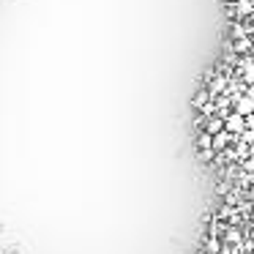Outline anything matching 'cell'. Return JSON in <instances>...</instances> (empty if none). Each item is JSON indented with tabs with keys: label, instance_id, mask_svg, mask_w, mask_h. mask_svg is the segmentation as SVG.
Masks as SVG:
<instances>
[{
	"label": "cell",
	"instance_id": "6da1fadb",
	"mask_svg": "<svg viewBox=\"0 0 254 254\" xmlns=\"http://www.w3.org/2000/svg\"><path fill=\"white\" fill-rule=\"evenodd\" d=\"M224 126H227V131H232V134H238V137H241L243 128H246V118H243L241 112H227Z\"/></svg>",
	"mask_w": 254,
	"mask_h": 254
},
{
	"label": "cell",
	"instance_id": "7a4b0ae2",
	"mask_svg": "<svg viewBox=\"0 0 254 254\" xmlns=\"http://www.w3.org/2000/svg\"><path fill=\"white\" fill-rule=\"evenodd\" d=\"M230 52H235V55H252V52H254V39H252V36H243V39H232Z\"/></svg>",
	"mask_w": 254,
	"mask_h": 254
},
{
	"label": "cell",
	"instance_id": "3957f363",
	"mask_svg": "<svg viewBox=\"0 0 254 254\" xmlns=\"http://www.w3.org/2000/svg\"><path fill=\"white\" fill-rule=\"evenodd\" d=\"M224 128H227L224 126V115H219V112L205 121V131H210V134H219V131H224Z\"/></svg>",
	"mask_w": 254,
	"mask_h": 254
},
{
	"label": "cell",
	"instance_id": "277c9868",
	"mask_svg": "<svg viewBox=\"0 0 254 254\" xmlns=\"http://www.w3.org/2000/svg\"><path fill=\"white\" fill-rule=\"evenodd\" d=\"M210 99H213V90H210V88H202V90H197V96L191 99V107H194V110H202V107L208 104Z\"/></svg>",
	"mask_w": 254,
	"mask_h": 254
},
{
	"label": "cell",
	"instance_id": "5b68a950",
	"mask_svg": "<svg viewBox=\"0 0 254 254\" xmlns=\"http://www.w3.org/2000/svg\"><path fill=\"white\" fill-rule=\"evenodd\" d=\"M224 243H230V246H241V243H243V232L238 230L235 224L227 227V230H224Z\"/></svg>",
	"mask_w": 254,
	"mask_h": 254
},
{
	"label": "cell",
	"instance_id": "8992f818",
	"mask_svg": "<svg viewBox=\"0 0 254 254\" xmlns=\"http://www.w3.org/2000/svg\"><path fill=\"white\" fill-rule=\"evenodd\" d=\"M235 112H241L243 118H246L249 112H254V96L249 93V96H243V99H238V104H235Z\"/></svg>",
	"mask_w": 254,
	"mask_h": 254
},
{
	"label": "cell",
	"instance_id": "52a82bcc",
	"mask_svg": "<svg viewBox=\"0 0 254 254\" xmlns=\"http://www.w3.org/2000/svg\"><path fill=\"white\" fill-rule=\"evenodd\" d=\"M235 8H238V17H252L254 14V0H235Z\"/></svg>",
	"mask_w": 254,
	"mask_h": 254
},
{
	"label": "cell",
	"instance_id": "ba28073f",
	"mask_svg": "<svg viewBox=\"0 0 254 254\" xmlns=\"http://www.w3.org/2000/svg\"><path fill=\"white\" fill-rule=\"evenodd\" d=\"M197 148H213V134L202 128V131L197 134Z\"/></svg>",
	"mask_w": 254,
	"mask_h": 254
},
{
	"label": "cell",
	"instance_id": "9c48e42d",
	"mask_svg": "<svg viewBox=\"0 0 254 254\" xmlns=\"http://www.w3.org/2000/svg\"><path fill=\"white\" fill-rule=\"evenodd\" d=\"M205 254H221V243H219V238H210V241L205 243Z\"/></svg>",
	"mask_w": 254,
	"mask_h": 254
},
{
	"label": "cell",
	"instance_id": "30bf717a",
	"mask_svg": "<svg viewBox=\"0 0 254 254\" xmlns=\"http://www.w3.org/2000/svg\"><path fill=\"white\" fill-rule=\"evenodd\" d=\"M241 161H243V170L246 172H254V153H246Z\"/></svg>",
	"mask_w": 254,
	"mask_h": 254
},
{
	"label": "cell",
	"instance_id": "8fae6325",
	"mask_svg": "<svg viewBox=\"0 0 254 254\" xmlns=\"http://www.w3.org/2000/svg\"><path fill=\"white\" fill-rule=\"evenodd\" d=\"M241 139H243V142H246V145H252V148H254V128H243Z\"/></svg>",
	"mask_w": 254,
	"mask_h": 254
},
{
	"label": "cell",
	"instance_id": "7c38bea8",
	"mask_svg": "<svg viewBox=\"0 0 254 254\" xmlns=\"http://www.w3.org/2000/svg\"><path fill=\"white\" fill-rule=\"evenodd\" d=\"M243 74V82L246 85H254V68H246V71H241Z\"/></svg>",
	"mask_w": 254,
	"mask_h": 254
},
{
	"label": "cell",
	"instance_id": "4fadbf2b",
	"mask_svg": "<svg viewBox=\"0 0 254 254\" xmlns=\"http://www.w3.org/2000/svg\"><path fill=\"white\" fill-rule=\"evenodd\" d=\"M216 191H219V194H227V191H230V183H219V186H216Z\"/></svg>",
	"mask_w": 254,
	"mask_h": 254
},
{
	"label": "cell",
	"instance_id": "5bb4252c",
	"mask_svg": "<svg viewBox=\"0 0 254 254\" xmlns=\"http://www.w3.org/2000/svg\"><path fill=\"white\" fill-rule=\"evenodd\" d=\"M246 128H254V112H249V115H246Z\"/></svg>",
	"mask_w": 254,
	"mask_h": 254
},
{
	"label": "cell",
	"instance_id": "9a60e30c",
	"mask_svg": "<svg viewBox=\"0 0 254 254\" xmlns=\"http://www.w3.org/2000/svg\"><path fill=\"white\" fill-rule=\"evenodd\" d=\"M252 221H254V210H252Z\"/></svg>",
	"mask_w": 254,
	"mask_h": 254
},
{
	"label": "cell",
	"instance_id": "2e32d148",
	"mask_svg": "<svg viewBox=\"0 0 254 254\" xmlns=\"http://www.w3.org/2000/svg\"><path fill=\"white\" fill-rule=\"evenodd\" d=\"M252 197H254V189H252Z\"/></svg>",
	"mask_w": 254,
	"mask_h": 254
},
{
	"label": "cell",
	"instance_id": "e0dca14e",
	"mask_svg": "<svg viewBox=\"0 0 254 254\" xmlns=\"http://www.w3.org/2000/svg\"><path fill=\"white\" fill-rule=\"evenodd\" d=\"M252 254H254V249H252Z\"/></svg>",
	"mask_w": 254,
	"mask_h": 254
}]
</instances>
